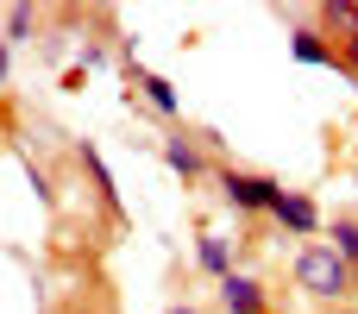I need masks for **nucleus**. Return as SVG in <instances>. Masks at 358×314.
<instances>
[{"label": "nucleus", "mask_w": 358, "mask_h": 314, "mask_svg": "<svg viewBox=\"0 0 358 314\" xmlns=\"http://www.w3.org/2000/svg\"><path fill=\"white\" fill-rule=\"evenodd\" d=\"M327 245H334V252H340V258L358 271V214H334V227H327Z\"/></svg>", "instance_id": "1a4fd4ad"}, {"label": "nucleus", "mask_w": 358, "mask_h": 314, "mask_svg": "<svg viewBox=\"0 0 358 314\" xmlns=\"http://www.w3.org/2000/svg\"><path fill=\"white\" fill-rule=\"evenodd\" d=\"M271 220H277V227H283L289 239H308V245H315V233L327 227L321 201H315V195H302V189H283V201L271 208Z\"/></svg>", "instance_id": "20e7f679"}, {"label": "nucleus", "mask_w": 358, "mask_h": 314, "mask_svg": "<svg viewBox=\"0 0 358 314\" xmlns=\"http://www.w3.org/2000/svg\"><path fill=\"white\" fill-rule=\"evenodd\" d=\"M195 264H201L214 283H227V277H233V245H227L220 233H195Z\"/></svg>", "instance_id": "6e6552de"}, {"label": "nucleus", "mask_w": 358, "mask_h": 314, "mask_svg": "<svg viewBox=\"0 0 358 314\" xmlns=\"http://www.w3.org/2000/svg\"><path fill=\"white\" fill-rule=\"evenodd\" d=\"M76 164L88 170V189H94V201H101V214H107L113 227H126V201H120V189H113V170L101 164V151H94L88 138L76 145Z\"/></svg>", "instance_id": "39448f33"}, {"label": "nucleus", "mask_w": 358, "mask_h": 314, "mask_svg": "<svg viewBox=\"0 0 358 314\" xmlns=\"http://www.w3.org/2000/svg\"><path fill=\"white\" fill-rule=\"evenodd\" d=\"M352 296H358V290H352Z\"/></svg>", "instance_id": "2eb2a0df"}, {"label": "nucleus", "mask_w": 358, "mask_h": 314, "mask_svg": "<svg viewBox=\"0 0 358 314\" xmlns=\"http://www.w3.org/2000/svg\"><path fill=\"white\" fill-rule=\"evenodd\" d=\"M220 308H227V314H271V296H264V283H258V277L233 271V277L220 283Z\"/></svg>", "instance_id": "0eeeda50"}, {"label": "nucleus", "mask_w": 358, "mask_h": 314, "mask_svg": "<svg viewBox=\"0 0 358 314\" xmlns=\"http://www.w3.org/2000/svg\"><path fill=\"white\" fill-rule=\"evenodd\" d=\"M6 69H13V44L0 38V88H6Z\"/></svg>", "instance_id": "ddd939ff"}, {"label": "nucleus", "mask_w": 358, "mask_h": 314, "mask_svg": "<svg viewBox=\"0 0 358 314\" xmlns=\"http://www.w3.org/2000/svg\"><path fill=\"white\" fill-rule=\"evenodd\" d=\"M38 31V6H6V19H0V38L6 44H25Z\"/></svg>", "instance_id": "9d476101"}, {"label": "nucleus", "mask_w": 358, "mask_h": 314, "mask_svg": "<svg viewBox=\"0 0 358 314\" xmlns=\"http://www.w3.org/2000/svg\"><path fill=\"white\" fill-rule=\"evenodd\" d=\"M340 69H346V76H358V38H346V44H340Z\"/></svg>", "instance_id": "f8f14e48"}, {"label": "nucleus", "mask_w": 358, "mask_h": 314, "mask_svg": "<svg viewBox=\"0 0 358 314\" xmlns=\"http://www.w3.org/2000/svg\"><path fill=\"white\" fill-rule=\"evenodd\" d=\"M214 183H220V201H227L233 214H271V208L283 201V183L264 176V170H233V164H220Z\"/></svg>", "instance_id": "f03ea898"}, {"label": "nucleus", "mask_w": 358, "mask_h": 314, "mask_svg": "<svg viewBox=\"0 0 358 314\" xmlns=\"http://www.w3.org/2000/svg\"><path fill=\"white\" fill-rule=\"evenodd\" d=\"M101 63H107V44H82V63L76 69H101Z\"/></svg>", "instance_id": "9b49d317"}, {"label": "nucleus", "mask_w": 358, "mask_h": 314, "mask_svg": "<svg viewBox=\"0 0 358 314\" xmlns=\"http://www.w3.org/2000/svg\"><path fill=\"white\" fill-rule=\"evenodd\" d=\"M164 314H201V308H195V302H176V308H164Z\"/></svg>", "instance_id": "4468645a"}, {"label": "nucleus", "mask_w": 358, "mask_h": 314, "mask_svg": "<svg viewBox=\"0 0 358 314\" xmlns=\"http://www.w3.org/2000/svg\"><path fill=\"white\" fill-rule=\"evenodd\" d=\"M289 277H296V290H302L308 302H334V308H340V302L358 290V271L340 258V252H334V245H302Z\"/></svg>", "instance_id": "f257e3e1"}, {"label": "nucleus", "mask_w": 358, "mask_h": 314, "mask_svg": "<svg viewBox=\"0 0 358 314\" xmlns=\"http://www.w3.org/2000/svg\"><path fill=\"white\" fill-rule=\"evenodd\" d=\"M289 57L308 63V69H340V44L321 25H289Z\"/></svg>", "instance_id": "423d86ee"}, {"label": "nucleus", "mask_w": 358, "mask_h": 314, "mask_svg": "<svg viewBox=\"0 0 358 314\" xmlns=\"http://www.w3.org/2000/svg\"><path fill=\"white\" fill-rule=\"evenodd\" d=\"M157 151H164V164L182 176V189H195V183H208V176L220 170V164L208 157V138H201V132H182V126H170Z\"/></svg>", "instance_id": "7ed1b4c3"}]
</instances>
